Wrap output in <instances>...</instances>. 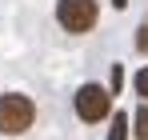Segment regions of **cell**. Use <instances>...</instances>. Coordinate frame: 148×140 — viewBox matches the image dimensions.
Listing matches in <instances>:
<instances>
[{
	"mask_svg": "<svg viewBox=\"0 0 148 140\" xmlns=\"http://www.w3.org/2000/svg\"><path fill=\"white\" fill-rule=\"evenodd\" d=\"M132 88H136V96H144V100H148V64L132 76Z\"/></svg>",
	"mask_w": 148,
	"mask_h": 140,
	"instance_id": "obj_6",
	"label": "cell"
},
{
	"mask_svg": "<svg viewBox=\"0 0 148 140\" xmlns=\"http://www.w3.org/2000/svg\"><path fill=\"white\" fill-rule=\"evenodd\" d=\"M112 4H116V8H124V4H128V0H112Z\"/></svg>",
	"mask_w": 148,
	"mask_h": 140,
	"instance_id": "obj_9",
	"label": "cell"
},
{
	"mask_svg": "<svg viewBox=\"0 0 148 140\" xmlns=\"http://www.w3.org/2000/svg\"><path fill=\"white\" fill-rule=\"evenodd\" d=\"M120 84H124V68H120V64H112V76H108V92H112V96H120Z\"/></svg>",
	"mask_w": 148,
	"mask_h": 140,
	"instance_id": "obj_7",
	"label": "cell"
},
{
	"mask_svg": "<svg viewBox=\"0 0 148 140\" xmlns=\"http://www.w3.org/2000/svg\"><path fill=\"white\" fill-rule=\"evenodd\" d=\"M112 112V92L100 88V84H84L76 92V116L84 124H100V120Z\"/></svg>",
	"mask_w": 148,
	"mask_h": 140,
	"instance_id": "obj_3",
	"label": "cell"
},
{
	"mask_svg": "<svg viewBox=\"0 0 148 140\" xmlns=\"http://www.w3.org/2000/svg\"><path fill=\"white\" fill-rule=\"evenodd\" d=\"M132 132H136V140H148V100L136 108V128Z\"/></svg>",
	"mask_w": 148,
	"mask_h": 140,
	"instance_id": "obj_5",
	"label": "cell"
},
{
	"mask_svg": "<svg viewBox=\"0 0 148 140\" xmlns=\"http://www.w3.org/2000/svg\"><path fill=\"white\" fill-rule=\"evenodd\" d=\"M32 120H36V108H32V100H28L24 92H4L0 96V132H4V136L28 132Z\"/></svg>",
	"mask_w": 148,
	"mask_h": 140,
	"instance_id": "obj_1",
	"label": "cell"
},
{
	"mask_svg": "<svg viewBox=\"0 0 148 140\" xmlns=\"http://www.w3.org/2000/svg\"><path fill=\"white\" fill-rule=\"evenodd\" d=\"M108 140H128V116H124V112H116L112 128H108Z\"/></svg>",
	"mask_w": 148,
	"mask_h": 140,
	"instance_id": "obj_4",
	"label": "cell"
},
{
	"mask_svg": "<svg viewBox=\"0 0 148 140\" xmlns=\"http://www.w3.org/2000/svg\"><path fill=\"white\" fill-rule=\"evenodd\" d=\"M96 0H56V20L60 28H68L76 36H84V32H92L96 28Z\"/></svg>",
	"mask_w": 148,
	"mask_h": 140,
	"instance_id": "obj_2",
	"label": "cell"
},
{
	"mask_svg": "<svg viewBox=\"0 0 148 140\" xmlns=\"http://www.w3.org/2000/svg\"><path fill=\"white\" fill-rule=\"evenodd\" d=\"M136 48L148 52V24H140V32H136Z\"/></svg>",
	"mask_w": 148,
	"mask_h": 140,
	"instance_id": "obj_8",
	"label": "cell"
}]
</instances>
